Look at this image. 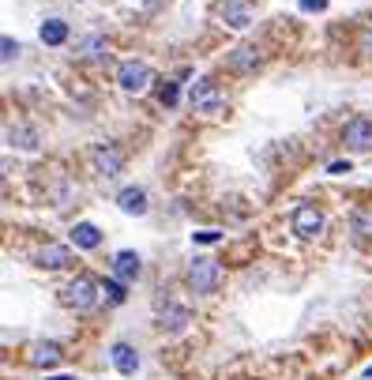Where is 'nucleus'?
<instances>
[{
  "instance_id": "1",
  "label": "nucleus",
  "mask_w": 372,
  "mask_h": 380,
  "mask_svg": "<svg viewBox=\"0 0 372 380\" xmlns=\"http://www.w3.org/2000/svg\"><path fill=\"white\" fill-rule=\"evenodd\" d=\"M218 282H222V267H218V260H192L188 264V286L195 290V294H214Z\"/></svg>"
},
{
  "instance_id": "2",
  "label": "nucleus",
  "mask_w": 372,
  "mask_h": 380,
  "mask_svg": "<svg viewBox=\"0 0 372 380\" xmlns=\"http://www.w3.org/2000/svg\"><path fill=\"white\" fill-rule=\"evenodd\" d=\"M60 301L68 309H75V312H86V309H94V301H98V286H94L91 279L79 275V279H72L68 286L60 290Z\"/></svg>"
},
{
  "instance_id": "3",
  "label": "nucleus",
  "mask_w": 372,
  "mask_h": 380,
  "mask_svg": "<svg viewBox=\"0 0 372 380\" xmlns=\"http://www.w3.org/2000/svg\"><path fill=\"white\" fill-rule=\"evenodd\" d=\"M117 83L124 87L128 94H143L147 87H150V68L143 61H124L117 68Z\"/></svg>"
},
{
  "instance_id": "4",
  "label": "nucleus",
  "mask_w": 372,
  "mask_h": 380,
  "mask_svg": "<svg viewBox=\"0 0 372 380\" xmlns=\"http://www.w3.org/2000/svg\"><path fill=\"white\" fill-rule=\"evenodd\" d=\"M188 102L195 106V110H203V113H218L222 110V91H218L211 80H195L188 87Z\"/></svg>"
},
{
  "instance_id": "5",
  "label": "nucleus",
  "mask_w": 372,
  "mask_h": 380,
  "mask_svg": "<svg viewBox=\"0 0 372 380\" xmlns=\"http://www.w3.org/2000/svg\"><path fill=\"white\" fill-rule=\"evenodd\" d=\"M342 139H346L349 151H372V121H368V117H354V121H346Z\"/></svg>"
},
{
  "instance_id": "6",
  "label": "nucleus",
  "mask_w": 372,
  "mask_h": 380,
  "mask_svg": "<svg viewBox=\"0 0 372 380\" xmlns=\"http://www.w3.org/2000/svg\"><path fill=\"white\" fill-rule=\"evenodd\" d=\"M91 162H94V170L102 173V177H113V173L124 170V155H120V147H113V144L94 147L91 151Z\"/></svg>"
},
{
  "instance_id": "7",
  "label": "nucleus",
  "mask_w": 372,
  "mask_h": 380,
  "mask_svg": "<svg viewBox=\"0 0 372 380\" xmlns=\"http://www.w3.org/2000/svg\"><path fill=\"white\" fill-rule=\"evenodd\" d=\"M218 15H222L226 27L245 30L252 23V4H248V0H222V4H218Z\"/></svg>"
},
{
  "instance_id": "8",
  "label": "nucleus",
  "mask_w": 372,
  "mask_h": 380,
  "mask_svg": "<svg viewBox=\"0 0 372 380\" xmlns=\"http://www.w3.org/2000/svg\"><path fill=\"white\" fill-rule=\"evenodd\" d=\"M323 230V215L312 208V203H301L297 211H293V234L297 237H316Z\"/></svg>"
},
{
  "instance_id": "9",
  "label": "nucleus",
  "mask_w": 372,
  "mask_h": 380,
  "mask_svg": "<svg viewBox=\"0 0 372 380\" xmlns=\"http://www.w3.org/2000/svg\"><path fill=\"white\" fill-rule=\"evenodd\" d=\"M117 208L124 215H147V192L139 189V184H128V189H120Z\"/></svg>"
},
{
  "instance_id": "10",
  "label": "nucleus",
  "mask_w": 372,
  "mask_h": 380,
  "mask_svg": "<svg viewBox=\"0 0 372 380\" xmlns=\"http://www.w3.org/2000/svg\"><path fill=\"white\" fill-rule=\"evenodd\" d=\"M109 357H113L117 373H124V376H132L139 369V354H136V346H128V343H117L113 350H109Z\"/></svg>"
},
{
  "instance_id": "11",
  "label": "nucleus",
  "mask_w": 372,
  "mask_h": 380,
  "mask_svg": "<svg viewBox=\"0 0 372 380\" xmlns=\"http://www.w3.org/2000/svg\"><path fill=\"white\" fill-rule=\"evenodd\" d=\"M229 68L233 72H256V64H259V49L256 46H237L233 53H229Z\"/></svg>"
},
{
  "instance_id": "12",
  "label": "nucleus",
  "mask_w": 372,
  "mask_h": 380,
  "mask_svg": "<svg viewBox=\"0 0 372 380\" xmlns=\"http://www.w3.org/2000/svg\"><path fill=\"white\" fill-rule=\"evenodd\" d=\"M139 267H143V264H139V256H136V253H128V248L113 256V275H117L120 282H132V279L139 275Z\"/></svg>"
},
{
  "instance_id": "13",
  "label": "nucleus",
  "mask_w": 372,
  "mask_h": 380,
  "mask_svg": "<svg viewBox=\"0 0 372 380\" xmlns=\"http://www.w3.org/2000/svg\"><path fill=\"white\" fill-rule=\"evenodd\" d=\"M57 362H60V346L57 343H34V346H30V365L53 369Z\"/></svg>"
},
{
  "instance_id": "14",
  "label": "nucleus",
  "mask_w": 372,
  "mask_h": 380,
  "mask_svg": "<svg viewBox=\"0 0 372 380\" xmlns=\"http://www.w3.org/2000/svg\"><path fill=\"white\" fill-rule=\"evenodd\" d=\"M72 245H75V248H98V245H102V230H98L94 222H75Z\"/></svg>"
},
{
  "instance_id": "15",
  "label": "nucleus",
  "mask_w": 372,
  "mask_h": 380,
  "mask_svg": "<svg viewBox=\"0 0 372 380\" xmlns=\"http://www.w3.org/2000/svg\"><path fill=\"white\" fill-rule=\"evenodd\" d=\"M68 260H72V248H68V245H46V248L38 253V264H41V267H49V271L64 267Z\"/></svg>"
},
{
  "instance_id": "16",
  "label": "nucleus",
  "mask_w": 372,
  "mask_h": 380,
  "mask_svg": "<svg viewBox=\"0 0 372 380\" xmlns=\"http://www.w3.org/2000/svg\"><path fill=\"white\" fill-rule=\"evenodd\" d=\"M162 328H166V331H184V324H188V309H184V305H177V301H169V305L166 309H162Z\"/></svg>"
},
{
  "instance_id": "17",
  "label": "nucleus",
  "mask_w": 372,
  "mask_h": 380,
  "mask_svg": "<svg viewBox=\"0 0 372 380\" xmlns=\"http://www.w3.org/2000/svg\"><path fill=\"white\" fill-rule=\"evenodd\" d=\"M64 38H68V23L64 19H46L41 23V42L46 46H64Z\"/></svg>"
},
{
  "instance_id": "18",
  "label": "nucleus",
  "mask_w": 372,
  "mask_h": 380,
  "mask_svg": "<svg viewBox=\"0 0 372 380\" xmlns=\"http://www.w3.org/2000/svg\"><path fill=\"white\" fill-rule=\"evenodd\" d=\"M8 144H12V147H23V151H34V147H38V132H34V128H27V125L8 128Z\"/></svg>"
},
{
  "instance_id": "19",
  "label": "nucleus",
  "mask_w": 372,
  "mask_h": 380,
  "mask_svg": "<svg viewBox=\"0 0 372 380\" xmlns=\"http://www.w3.org/2000/svg\"><path fill=\"white\" fill-rule=\"evenodd\" d=\"M15 57H19V42H15V38H4V42H0V61L12 64Z\"/></svg>"
},
{
  "instance_id": "20",
  "label": "nucleus",
  "mask_w": 372,
  "mask_h": 380,
  "mask_svg": "<svg viewBox=\"0 0 372 380\" xmlns=\"http://www.w3.org/2000/svg\"><path fill=\"white\" fill-rule=\"evenodd\" d=\"M102 290H109V301H113V305H120V301H124V282H120L117 275L109 279V282H105Z\"/></svg>"
},
{
  "instance_id": "21",
  "label": "nucleus",
  "mask_w": 372,
  "mask_h": 380,
  "mask_svg": "<svg viewBox=\"0 0 372 380\" xmlns=\"http://www.w3.org/2000/svg\"><path fill=\"white\" fill-rule=\"evenodd\" d=\"M105 38H91V42H86V57H105Z\"/></svg>"
},
{
  "instance_id": "22",
  "label": "nucleus",
  "mask_w": 372,
  "mask_h": 380,
  "mask_svg": "<svg viewBox=\"0 0 372 380\" xmlns=\"http://www.w3.org/2000/svg\"><path fill=\"white\" fill-rule=\"evenodd\" d=\"M195 241H200V245H214V241H222V234H218V230H203V234H195Z\"/></svg>"
},
{
  "instance_id": "23",
  "label": "nucleus",
  "mask_w": 372,
  "mask_h": 380,
  "mask_svg": "<svg viewBox=\"0 0 372 380\" xmlns=\"http://www.w3.org/2000/svg\"><path fill=\"white\" fill-rule=\"evenodd\" d=\"M327 0H301V12H323Z\"/></svg>"
},
{
  "instance_id": "24",
  "label": "nucleus",
  "mask_w": 372,
  "mask_h": 380,
  "mask_svg": "<svg viewBox=\"0 0 372 380\" xmlns=\"http://www.w3.org/2000/svg\"><path fill=\"white\" fill-rule=\"evenodd\" d=\"M173 102H177V87H162V106H173Z\"/></svg>"
},
{
  "instance_id": "25",
  "label": "nucleus",
  "mask_w": 372,
  "mask_h": 380,
  "mask_svg": "<svg viewBox=\"0 0 372 380\" xmlns=\"http://www.w3.org/2000/svg\"><path fill=\"white\" fill-rule=\"evenodd\" d=\"M361 53H365V57H372V30H365V34H361Z\"/></svg>"
},
{
  "instance_id": "26",
  "label": "nucleus",
  "mask_w": 372,
  "mask_h": 380,
  "mask_svg": "<svg viewBox=\"0 0 372 380\" xmlns=\"http://www.w3.org/2000/svg\"><path fill=\"white\" fill-rule=\"evenodd\" d=\"M327 170H331V173H349L354 166H349V162H331V166H327Z\"/></svg>"
},
{
  "instance_id": "27",
  "label": "nucleus",
  "mask_w": 372,
  "mask_h": 380,
  "mask_svg": "<svg viewBox=\"0 0 372 380\" xmlns=\"http://www.w3.org/2000/svg\"><path fill=\"white\" fill-rule=\"evenodd\" d=\"M162 4V0H143V8H158Z\"/></svg>"
},
{
  "instance_id": "28",
  "label": "nucleus",
  "mask_w": 372,
  "mask_h": 380,
  "mask_svg": "<svg viewBox=\"0 0 372 380\" xmlns=\"http://www.w3.org/2000/svg\"><path fill=\"white\" fill-rule=\"evenodd\" d=\"M57 380H75V376H57Z\"/></svg>"
}]
</instances>
